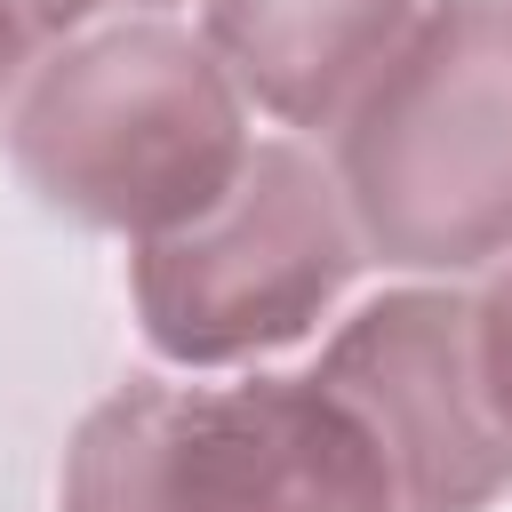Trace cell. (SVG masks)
Returning <instances> with one entry per match:
<instances>
[{"instance_id":"3957f363","label":"cell","mask_w":512,"mask_h":512,"mask_svg":"<svg viewBox=\"0 0 512 512\" xmlns=\"http://www.w3.org/2000/svg\"><path fill=\"white\" fill-rule=\"evenodd\" d=\"M360 248L400 272H472L512 248V0H424L336 120Z\"/></svg>"},{"instance_id":"6da1fadb","label":"cell","mask_w":512,"mask_h":512,"mask_svg":"<svg viewBox=\"0 0 512 512\" xmlns=\"http://www.w3.org/2000/svg\"><path fill=\"white\" fill-rule=\"evenodd\" d=\"M248 144L240 80L168 16H120L56 40L8 112L16 176L56 216L120 240L192 224L240 176Z\"/></svg>"},{"instance_id":"277c9868","label":"cell","mask_w":512,"mask_h":512,"mask_svg":"<svg viewBox=\"0 0 512 512\" xmlns=\"http://www.w3.org/2000/svg\"><path fill=\"white\" fill-rule=\"evenodd\" d=\"M360 256L368 248L336 168H320L288 136H256L240 176L192 224L136 240L128 296L144 344L168 368H256L336 312Z\"/></svg>"},{"instance_id":"9c48e42d","label":"cell","mask_w":512,"mask_h":512,"mask_svg":"<svg viewBox=\"0 0 512 512\" xmlns=\"http://www.w3.org/2000/svg\"><path fill=\"white\" fill-rule=\"evenodd\" d=\"M32 48H40V40H32V24L16 16V0H0V96H8L16 80H24V64H32Z\"/></svg>"},{"instance_id":"52a82bcc","label":"cell","mask_w":512,"mask_h":512,"mask_svg":"<svg viewBox=\"0 0 512 512\" xmlns=\"http://www.w3.org/2000/svg\"><path fill=\"white\" fill-rule=\"evenodd\" d=\"M472 320H480V368H488V392H496V408H504V424H512V248L496 256L488 288L472 296Z\"/></svg>"},{"instance_id":"7a4b0ae2","label":"cell","mask_w":512,"mask_h":512,"mask_svg":"<svg viewBox=\"0 0 512 512\" xmlns=\"http://www.w3.org/2000/svg\"><path fill=\"white\" fill-rule=\"evenodd\" d=\"M56 512H400L360 416L304 376L104 392L64 448Z\"/></svg>"},{"instance_id":"5b68a950","label":"cell","mask_w":512,"mask_h":512,"mask_svg":"<svg viewBox=\"0 0 512 512\" xmlns=\"http://www.w3.org/2000/svg\"><path fill=\"white\" fill-rule=\"evenodd\" d=\"M312 376L376 440L400 512H480L512 488V424L488 392L464 288H392L360 304L320 344Z\"/></svg>"},{"instance_id":"ba28073f","label":"cell","mask_w":512,"mask_h":512,"mask_svg":"<svg viewBox=\"0 0 512 512\" xmlns=\"http://www.w3.org/2000/svg\"><path fill=\"white\" fill-rule=\"evenodd\" d=\"M112 8H176V0H16V16L32 24V40L48 48V40H72V32H88L96 16H112Z\"/></svg>"},{"instance_id":"8992f818","label":"cell","mask_w":512,"mask_h":512,"mask_svg":"<svg viewBox=\"0 0 512 512\" xmlns=\"http://www.w3.org/2000/svg\"><path fill=\"white\" fill-rule=\"evenodd\" d=\"M424 0H200V40L280 128H336Z\"/></svg>"}]
</instances>
